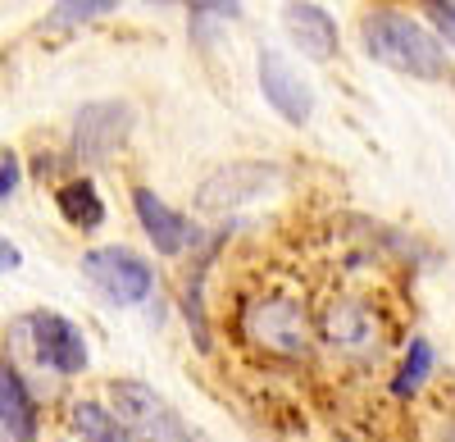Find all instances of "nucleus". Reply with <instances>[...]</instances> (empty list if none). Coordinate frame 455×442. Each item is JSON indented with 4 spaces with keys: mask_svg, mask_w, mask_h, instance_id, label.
Instances as JSON below:
<instances>
[{
    "mask_svg": "<svg viewBox=\"0 0 455 442\" xmlns=\"http://www.w3.org/2000/svg\"><path fill=\"white\" fill-rule=\"evenodd\" d=\"M132 205H137L141 229H146L150 242H156L160 255H178L187 242H192V229H187V219H182L178 210H169L150 188H137V192H132Z\"/></svg>",
    "mask_w": 455,
    "mask_h": 442,
    "instance_id": "obj_12",
    "label": "nucleus"
},
{
    "mask_svg": "<svg viewBox=\"0 0 455 442\" xmlns=\"http://www.w3.org/2000/svg\"><path fill=\"white\" fill-rule=\"evenodd\" d=\"M150 5H173V0H150Z\"/></svg>",
    "mask_w": 455,
    "mask_h": 442,
    "instance_id": "obj_22",
    "label": "nucleus"
},
{
    "mask_svg": "<svg viewBox=\"0 0 455 442\" xmlns=\"http://www.w3.org/2000/svg\"><path fill=\"white\" fill-rule=\"evenodd\" d=\"M182 5H192L196 14H219V19H237V0H182Z\"/></svg>",
    "mask_w": 455,
    "mask_h": 442,
    "instance_id": "obj_19",
    "label": "nucleus"
},
{
    "mask_svg": "<svg viewBox=\"0 0 455 442\" xmlns=\"http://www.w3.org/2000/svg\"><path fill=\"white\" fill-rule=\"evenodd\" d=\"M283 28L287 36L300 46V55H310V60H332L337 55V23L328 10L310 5V0H291V5L283 10Z\"/></svg>",
    "mask_w": 455,
    "mask_h": 442,
    "instance_id": "obj_9",
    "label": "nucleus"
},
{
    "mask_svg": "<svg viewBox=\"0 0 455 442\" xmlns=\"http://www.w3.org/2000/svg\"><path fill=\"white\" fill-rule=\"evenodd\" d=\"M283 188V169L278 165H264V160H233V165H219L201 188H196V205L210 214L223 210H237L264 192Z\"/></svg>",
    "mask_w": 455,
    "mask_h": 442,
    "instance_id": "obj_5",
    "label": "nucleus"
},
{
    "mask_svg": "<svg viewBox=\"0 0 455 442\" xmlns=\"http://www.w3.org/2000/svg\"><path fill=\"white\" fill-rule=\"evenodd\" d=\"M424 14L433 19V28L455 46V0H424Z\"/></svg>",
    "mask_w": 455,
    "mask_h": 442,
    "instance_id": "obj_17",
    "label": "nucleus"
},
{
    "mask_svg": "<svg viewBox=\"0 0 455 442\" xmlns=\"http://www.w3.org/2000/svg\"><path fill=\"white\" fill-rule=\"evenodd\" d=\"M242 334L269 356H306V347H310L306 310L291 297H255L242 310Z\"/></svg>",
    "mask_w": 455,
    "mask_h": 442,
    "instance_id": "obj_3",
    "label": "nucleus"
},
{
    "mask_svg": "<svg viewBox=\"0 0 455 442\" xmlns=\"http://www.w3.org/2000/svg\"><path fill=\"white\" fill-rule=\"evenodd\" d=\"M0 442H36V406L10 360H0Z\"/></svg>",
    "mask_w": 455,
    "mask_h": 442,
    "instance_id": "obj_11",
    "label": "nucleus"
},
{
    "mask_svg": "<svg viewBox=\"0 0 455 442\" xmlns=\"http://www.w3.org/2000/svg\"><path fill=\"white\" fill-rule=\"evenodd\" d=\"M259 92H264V100H269L287 124H310V115H315V92H310V83L291 68L287 55H278V51H264V55H259Z\"/></svg>",
    "mask_w": 455,
    "mask_h": 442,
    "instance_id": "obj_8",
    "label": "nucleus"
},
{
    "mask_svg": "<svg viewBox=\"0 0 455 442\" xmlns=\"http://www.w3.org/2000/svg\"><path fill=\"white\" fill-rule=\"evenodd\" d=\"M428 374H433V342H428V338H414V342H410V351H405L401 374L392 379V392H396V397L419 392Z\"/></svg>",
    "mask_w": 455,
    "mask_h": 442,
    "instance_id": "obj_15",
    "label": "nucleus"
},
{
    "mask_svg": "<svg viewBox=\"0 0 455 442\" xmlns=\"http://www.w3.org/2000/svg\"><path fill=\"white\" fill-rule=\"evenodd\" d=\"M109 397H114V420L128 429V438H141V442H192L182 415L156 388H146L137 379H119L109 388Z\"/></svg>",
    "mask_w": 455,
    "mask_h": 442,
    "instance_id": "obj_2",
    "label": "nucleus"
},
{
    "mask_svg": "<svg viewBox=\"0 0 455 442\" xmlns=\"http://www.w3.org/2000/svg\"><path fill=\"white\" fill-rule=\"evenodd\" d=\"M73 429H78L83 442H132L128 429L105 406H96V401H78V406H73Z\"/></svg>",
    "mask_w": 455,
    "mask_h": 442,
    "instance_id": "obj_14",
    "label": "nucleus"
},
{
    "mask_svg": "<svg viewBox=\"0 0 455 442\" xmlns=\"http://www.w3.org/2000/svg\"><path fill=\"white\" fill-rule=\"evenodd\" d=\"M19 178H23V165H19L14 151H5L0 156V201H10L19 192Z\"/></svg>",
    "mask_w": 455,
    "mask_h": 442,
    "instance_id": "obj_18",
    "label": "nucleus"
},
{
    "mask_svg": "<svg viewBox=\"0 0 455 442\" xmlns=\"http://www.w3.org/2000/svg\"><path fill=\"white\" fill-rule=\"evenodd\" d=\"M55 205L73 229H100L105 224V201L92 182H64L55 192Z\"/></svg>",
    "mask_w": 455,
    "mask_h": 442,
    "instance_id": "obj_13",
    "label": "nucleus"
},
{
    "mask_svg": "<svg viewBox=\"0 0 455 442\" xmlns=\"http://www.w3.org/2000/svg\"><path fill=\"white\" fill-rule=\"evenodd\" d=\"M360 42L369 51V60L387 64L396 73H410V78H446L451 73V60H446V46L437 42V36L414 23L405 14H392V10H378L360 23Z\"/></svg>",
    "mask_w": 455,
    "mask_h": 442,
    "instance_id": "obj_1",
    "label": "nucleus"
},
{
    "mask_svg": "<svg viewBox=\"0 0 455 442\" xmlns=\"http://www.w3.org/2000/svg\"><path fill=\"white\" fill-rule=\"evenodd\" d=\"M323 334L341 351L369 356V351H378V315L364 301H332L328 319H323Z\"/></svg>",
    "mask_w": 455,
    "mask_h": 442,
    "instance_id": "obj_10",
    "label": "nucleus"
},
{
    "mask_svg": "<svg viewBox=\"0 0 455 442\" xmlns=\"http://www.w3.org/2000/svg\"><path fill=\"white\" fill-rule=\"evenodd\" d=\"M19 265H23L19 246H14L10 237H0V274H10V269H19Z\"/></svg>",
    "mask_w": 455,
    "mask_h": 442,
    "instance_id": "obj_20",
    "label": "nucleus"
},
{
    "mask_svg": "<svg viewBox=\"0 0 455 442\" xmlns=\"http://www.w3.org/2000/svg\"><path fill=\"white\" fill-rule=\"evenodd\" d=\"M28 328V342H32V356L51 365L55 374H83L87 370V342H83V328L55 315V310H32L23 319Z\"/></svg>",
    "mask_w": 455,
    "mask_h": 442,
    "instance_id": "obj_7",
    "label": "nucleus"
},
{
    "mask_svg": "<svg viewBox=\"0 0 455 442\" xmlns=\"http://www.w3.org/2000/svg\"><path fill=\"white\" fill-rule=\"evenodd\" d=\"M132 133V105L124 100H92L73 119V156L87 165H105Z\"/></svg>",
    "mask_w": 455,
    "mask_h": 442,
    "instance_id": "obj_6",
    "label": "nucleus"
},
{
    "mask_svg": "<svg viewBox=\"0 0 455 442\" xmlns=\"http://www.w3.org/2000/svg\"><path fill=\"white\" fill-rule=\"evenodd\" d=\"M437 442H455V429H446V433H442V438H437Z\"/></svg>",
    "mask_w": 455,
    "mask_h": 442,
    "instance_id": "obj_21",
    "label": "nucleus"
},
{
    "mask_svg": "<svg viewBox=\"0 0 455 442\" xmlns=\"http://www.w3.org/2000/svg\"><path fill=\"white\" fill-rule=\"evenodd\" d=\"M83 274L100 287V297H109L114 306H137L150 297L156 287V274L128 246H96L83 255Z\"/></svg>",
    "mask_w": 455,
    "mask_h": 442,
    "instance_id": "obj_4",
    "label": "nucleus"
},
{
    "mask_svg": "<svg viewBox=\"0 0 455 442\" xmlns=\"http://www.w3.org/2000/svg\"><path fill=\"white\" fill-rule=\"evenodd\" d=\"M109 10H119V0H60L55 23H87V19H100Z\"/></svg>",
    "mask_w": 455,
    "mask_h": 442,
    "instance_id": "obj_16",
    "label": "nucleus"
}]
</instances>
